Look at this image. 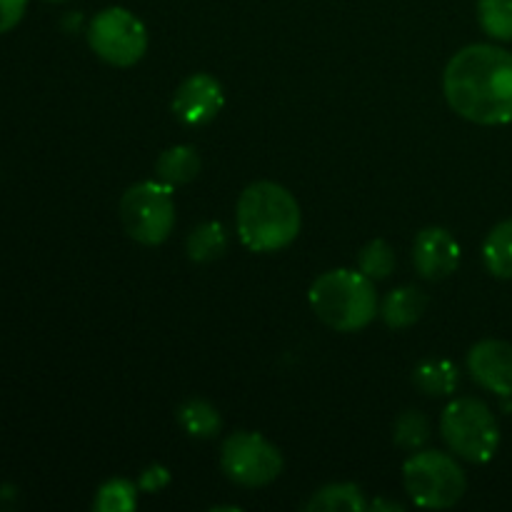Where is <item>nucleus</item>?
Instances as JSON below:
<instances>
[{"instance_id": "11", "label": "nucleus", "mask_w": 512, "mask_h": 512, "mask_svg": "<svg viewBox=\"0 0 512 512\" xmlns=\"http://www.w3.org/2000/svg\"><path fill=\"white\" fill-rule=\"evenodd\" d=\"M413 260L423 278H448L460 265V245L445 228H425L415 238Z\"/></svg>"}, {"instance_id": "20", "label": "nucleus", "mask_w": 512, "mask_h": 512, "mask_svg": "<svg viewBox=\"0 0 512 512\" xmlns=\"http://www.w3.org/2000/svg\"><path fill=\"white\" fill-rule=\"evenodd\" d=\"M360 273L370 280H385L395 270V253L385 240H370L358 255Z\"/></svg>"}, {"instance_id": "16", "label": "nucleus", "mask_w": 512, "mask_h": 512, "mask_svg": "<svg viewBox=\"0 0 512 512\" xmlns=\"http://www.w3.org/2000/svg\"><path fill=\"white\" fill-rule=\"evenodd\" d=\"M225 250H228V233H225L223 225L215 223V220L198 225V228L188 235V258L193 260V263H210V260H218Z\"/></svg>"}, {"instance_id": "25", "label": "nucleus", "mask_w": 512, "mask_h": 512, "mask_svg": "<svg viewBox=\"0 0 512 512\" xmlns=\"http://www.w3.org/2000/svg\"><path fill=\"white\" fill-rule=\"evenodd\" d=\"M48 3H63V0H48Z\"/></svg>"}, {"instance_id": "19", "label": "nucleus", "mask_w": 512, "mask_h": 512, "mask_svg": "<svg viewBox=\"0 0 512 512\" xmlns=\"http://www.w3.org/2000/svg\"><path fill=\"white\" fill-rule=\"evenodd\" d=\"M478 20L495 40H512V0H480Z\"/></svg>"}, {"instance_id": "2", "label": "nucleus", "mask_w": 512, "mask_h": 512, "mask_svg": "<svg viewBox=\"0 0 512 512\" xmlns=\"http://www.w3.org/2000/svg\"><path fill=\"white\" fill-rule=\"evenodd\" d=\"M238 233L253 253H275L298 238L300 205L288 188L260 180L238 200Z\"/></svg>"}, {"instance_id": "6", "label": "nucleus", "mask_w": 512, "mask_h": 512, "mask_svg": "<svg viewBox=\"0 0 512 512\" xmlns=\"http://www.w3.org/2000/svg\"><path fill=\"white\" fill-rule=\"evenodd\" d=\"M120 223L140 245H160L175 225L173 188L155 180L130 185L120 198Z\"/></svg>"}, {"instance_id": "18", "label": "nucleus", "mask_w": 512, "mask_h": 512, "mask_svg": "<svg viewBox=\"0 0 512 512\" xmlns=\"http://www.w3.org/2000/svg\"><path fill=\"white\" fill-rule=\"evenodd\" d=\"M368 508L365 503L363 493H360L358 485L350 483H333L328 488L318 490L313 495V500L308 503V510H320V512H335V510H345V512H363Z\"/></svg>"}, {"instance_id": "5", "label": "nucleus", "mask_w": 512, "mask_h": 512, "mask_svg": "<svg viewBox=\"0 0 512 512\" xmlns=\"http://www.w3.org/2000/svg\"><path fill=\"white\" fill-rule=\"evenodd\" d=\"M403 483L413 503L428 510L453 508L468 488L463 468L450 455L435 450L415 453L405 460Z\"/></svg>"}, {"instance_id": "13", "label": "nucleus", "mask_w": 512, "mask_h": 512, "mask_svg": "<svg viewBox=\"0 0 512 512\" xmlns=\"http://www.w3.org/2000/svg\"><path fill=\"white\" fill-rule=\"evenodd\" d=\"M425 305H428V298H425L418 288L405 285V288H395L393 293L383 300L380 315H383V320L390 328H410V325H415L423 318Z\"/></svg>"}, {"instance_id": "23", "label": "nucleus", "mask_w": 512, "mask_h": 512, "mask_svg": "<svg viewBox=\"0 0 512 512\" xmlns=\"http://www.w3.org/2000/svg\"><path fill=\"white\" fill-rule=\"evenodd\" d=\"M28 0H0V35L13 30L23 20Z\"/></svg>"}, {"instance_id": "12", "label": "nucleus", "mask_w": 512, "mask_h": 512, "mask_svg": "<svg viewBox=\"0 0 512 512\" xmlns=\"http://www.w3.org/2000/svg\"><path fill=\"white\" fill-rule=\"evenodd\" d=\"M155 173H158L160 183L170 185V188H175V185H188L200 173L198 150L193 145H173V148H168L158 158Z\"/></svg>"}, {"instance_id": "10", "label": "nucleus", "mask_w": 512, "mask_h": 512, "mask_svg": "<svg viewBox=\"0 0 512 512\" xmlns=\"http://www.w3.org/2000/svg\"><path fill=\"white\" fill-rule=\"evenodd\" d=\"M468 370L480 388L508 398L512 395V345L505 340H480L468 353Z\"/></svg>"}, {"instance_id": "3", "label": "nucleus", "mask_w": 512, "mask_h": 512, "mask_svg": "<svg viewBox=\"0 0 512 512\" xmlns=\"http://www.w3.org/2000/svg\"><path fill=\"white\" fill-rule=\"evenodd\" d=\"M315 315L338 333H353L373 323L378 313V295L368 275L358 270H330L310 288Z\"/></svg>"}, {"instance_id": "1", "label": "nucleus", "mask_w": 512, "mask_h": 512, "mask_svg": "<svg viewBox=\"0 0 512 512\" xmlns=\"http://www.w3.org/2000/svg\"><path fill=\"white\" fill-rule=\"evenodd\" d=\"M448 105L478 125L512 123V53L478 43L458 50L443 75Z\"/></svg>"}, {"instance_id": "24", "label": "nucleus", "mask_w": 512, "mask_h": 512, "mask_svg": "<svg viewBox=\"0 0 512 512\" xmlns=\"http://www.w3.org/2000/svg\"><path fill=\"white\" fill-rule=\"evenodd\" d=\"M165 485H168V470H165L163 465H153V468H148L140 475V488H143L145 493H158Z\"/></svg>"}, {"instance_id": "14", "label": "nucleus", "mask_w": 512, "mask_h": 512, "mask_svg": "<svg viewBox=\"0 0 512 512\" xmlns=\"http://www.w3.org/2000/svg\"><path fill=\"white\" fill-rule=\"evenodd\" d=\"M413 380L425 395H433V398H438V395H453L455 393V388H458V383H460V373H458V368L450 363V360L430 358V360H423V363L415 368Z\"/></svg>"}, {"instance_id": "17", "label": "nucleus", "mask_w": 512, "mask_h": 512, "mask_svg": "<svg viewBox=\"0 0 512 512\" xmlns=\"http://www.w3.org/2000/svg\"><path fill=\"white\" fill-rule=\"evenodd\" d=\"M178 420L183 430L193 438H213L220 430V415L208 400L190 398L178 408Z\"/></svg>"}, {"instance_id": "8", "label": "nucleus", "mask_w": 512, "mask_h": 512, "mask_svg": "<svg viewBox=\"0 0 512 512\" xmlns=\"http://www.w3.org/2000/svg\"><path fill=\"white\" fill-rule=\"evenodd\" d=\"M223 473L243 488H263L283 470V458L270 440L258 433L230 435L220 450Z\"/></svg>"}, {"instance_id": "4", "label": "nucleus", "mask_w": 512, "mask_h": 512, "mask_svg": "<svg viewBox=\"0 0 512 512\" xmlns=\"http://www.w3.org/2000/svg\"><path fill=\"white\" fill-rule=\"evenodd\" d=\"M440 433H443L448 448L468 463H488L498 453V420L483 400H453L440 418Z\"/></svg>"}, {"instance_id": "21", "label": "nucleus", "mask_w": 512, "mask_h": 512, "mask_svg": "<svg viewBox=\"0 0 512 512\" xmlns=\"http://www.w3.org/2000/svg\"><path fill=\"white\" fill-rule=\"evenodd\" d=\"M138 505V488L130 480H108L98 490L95 510L100 512H130Z\"/></svg>"}, {"instance_id": "15", "label": "nucleus", "mask_w": 512, "mask_h": 512, "mask_svg": "<svg viewBox=\"0 0 512 512\" xmlns=\"http://www.w3.org/2000/svg\"><path fill=\"white\" fill-rule=\"evenodd\" d=\"M485 268L500 280H512V220H503L490 230L483 245Z\"/></svg>"}, {"instance_id": "7", "label": "nucleus", "mask_w": 512, "mask_h": 512, "mask_svg": "<svg viewBox=\"0 0 512 512\" xmlns=\"http://www.w3.org/2000/svg\"><path fill=\"white\" fill-rule=\"evenodd\" d=\"M88 43L93 53L115 68H130L148 50V30L125 8H105L90 20Z\"/></svg>"}, {"instance_id": "9", "label": "nucleus", "mask_w": 512, "mask_h": 512, "mask_svg": "<svg viewBox=\"0 0 512 512\" xmlns=\"http://www.w3.org/2000/svg\"><path fill=\"white\" fill-rule=\"evenodd\" d=\"M223 85L208 73H195L173 95V113L188 125H205L223 110Z\"/></svg>"}, {"instance_id": "22", "label": "nucleus", "mask_w": 512, "mask_h": 512, "mask_svg": "<svg viewBox=\"0 0 512 512\" xmlns=\"http://www.w3.org/2000/svg\"><path fill=\"white\" fill-rule=\"evenodd\" d=\"M430 438V423L418 410H408L395 423V443L403 450H420Z\"/></svg>"}]
</instances>
